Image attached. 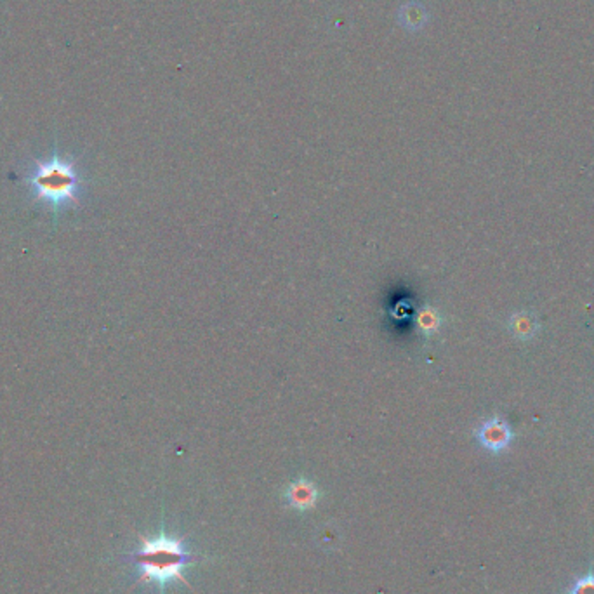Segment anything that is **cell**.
Masks as SVG:
<instances>
[{
    "instance_id": "3",
    "label": "cell",
    "mask_w": 594,
    "mask_h": 594,
    "mask_svg": "<svg viewBox=\"0 0 594 594\" xmlns=\"http://www.w3.org/2000/svg\"><path fill=\"white\" fill-rule=\"evenodd\" d=\"M476 440L490 452H502L513 441V429L504 419L492 417L478 426Z\"/></svg>"
},
{
    "instance_id": "1",
    "label": "cell",
    "mask_w": 594,
    "mask_h": 594,
    "mask_svg": "<svg viewBox=\"0 0 594 594\" xmlns=\"http://www.w3.org/2000/svg\"><path fill=\"white\" fill-rule=\"evenodd\" d=\"M195 556L185 548V542L174 537L158 536L155 539H141V546L134 554L139 570V582H157L165 585L169 580H181L188 584L183 575Z\"/></svg>"
},
{
    "instance_id": "5",
    "label": "cell",
    "mask_w": 594,
    "mask_h": 594,
    "mask_svg": "<svg viewBox=\"0 0 594 594\" xmlns=\"http://www.w3.org/2000/svg\"><path fill=\"white\" fill-rule=\"evenodd\" d=\"M317 542L325 551H334L341 544V530H339L336 523L322 525L317 533Z\"/></svg>"
},
{
    "instance_id": "7",
    "label": "cell",
    "mask_w": 594,
    "mask_h": 594,
    "mask_svg": "<svg viewBox=\"0 0 594 594\" xmlns=\"http://www.w3.org/2000/svg\"><path fill=\"white\" fill-rule=\"evenodd\" d=\"M513 330L518 336L528 337L536 330V322L528 317V314H516L513 318Z\"/></svg>"
},
{
    "instance_id": "8",
    "label": "cell",
    "mask_w": 594,
    "mask_h": 594,
    "mask_svg": "<svg viewBox=\"0 0 594 594\" xmlns=\"http://www.w3.org/2000/svg\"><path fill=\"white\" fill-rule=\"evenodd\" d=\"M568 594H594V575H585L577 580Z\"/></svg>"
},
{
    "instance_id": "4",
    "label": "cell",
    "mask_w": 594,
    "mask_h": 594,
    "mask_svg": "<svg viewBox=\"0 0 594 594\" xmlns=\"http://www.w3.org/2000/svg\"><path fill=\"white\" fill-rule=\"evenodd\" d=\"M285 499L287 504L296 511H308V509L314 508V504L320 499V490L313 481L301 478V480L292 481L287 486Z\"/></svg>"
},
{
    "instance_id": "2",
    "label": "cell",
    "mask_w": 594,
    "mask_h": 594,
    "mask_svg": "<svg viewBox=\"0 0 594 594\" xmlns=\"http://www.w3.org/2000/svg\"><path fill=\"white\" fill-rule=\"evenodd\" d=\"M31 185L37 197L46 202H75L78 176L73 169V163L53 157L49 160L39 162L31 178Z\"/></svg>"
},
{
    "instance_id": "6",
    "label": "cell",
    "mask_w": 594,
    "mask_h": 594,
    "mask_svg": "<svg viewBox=\"0 0 594 594\" xmlns=\"http://www.w3.org/2000/svg\"><path fill=\"white\" fill-rule=\"evenodd\" d=\"M417 325L422 334H426V336H433V334L440 329V314H438V311L433 308L421 309V313H419V317H417Z\"/></svg>"
}]
</instances>
